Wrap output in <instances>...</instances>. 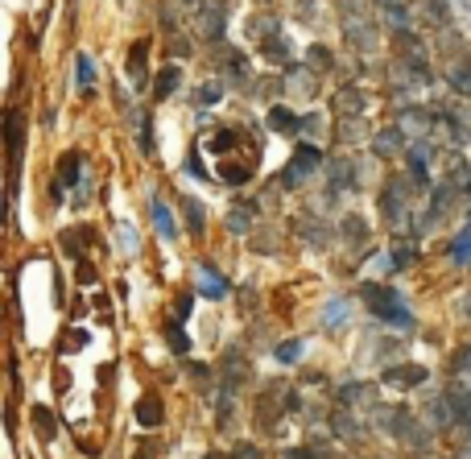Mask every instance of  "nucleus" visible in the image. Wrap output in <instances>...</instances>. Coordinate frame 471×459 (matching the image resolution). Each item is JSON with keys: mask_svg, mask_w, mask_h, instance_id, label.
Segmentation results:
<instances>
[{"mask_svg": "<svg viewBox=\"0 0 471 459\" xmlns=\"http://www.w3.org/2000/svg\"><path fill=\"white\" fill-rule=\"evenodd\" d=\"M364 298H368V306H372L381 319L401 323V327H410V323H414V319H410V311H405V302H401V294L381 290V286H364Z\"/></svg>", "mask_w": 471, "mask_h": 459, "instance_id": "nucleus-1", "label": "nucleus"}, {"mask_svg": "<svg viewBox=\"0 0 471 459\" xmlns=\"http://www.w3.org/2000/svg\"><path fill=\"white\" fill-rule=\"evenodd\" d=\"M199 273H203V290H199L203 298H223V294H228L223 277H219V273H215L211 265H199Z\"/></svg>", "mask_w": 471, "mask_h": 459, "instance_id": "nucleus-2", "label": "nucleus"}, {"mask_svg": "<svg viewBox=\"0 0 471 459\" xmlns=\"http://www.w3.org/2000/svg\"><path fill=\"white\" fill-rule=\"evenodd\" d=\"M8 157L17 170V162H21V112H8Z\"/></svg>", "mask_w": 471, "mask_h": 459, "instance_id": "nucleus-3", "label": "nucleus"}, {"mask_svg": "<svg viewBox=\"0 0 471 459\" xmlns=\"http://www.w3.org/2000/svg\"><path fill=\"white\" fill-rule=\"evenodd\" d=\"M137 422H141V427H157V422H161V402H157V398H145V402L137 406Z\"/></svg>", "mask_w": 471, "mask_h": 459, "instance_id": "nucleus-4", "label": "nucleus"}, {"mask_svg": "<svg viewBox=\"0 0 471 459\" xmlns=\"http://www.w3.org/2000/svg\"><path fill=\"white\" fill-rule=\"evenodd\" d=\"M145 50H149V41H137L132 50H128V75L141 83L145 79Z\"/></svg>", "mask_w": 471, "mask_h": 459, "instance_id": "nucleus-5", "label": "nucleus"}, {"mask_svg": "<svg viewBox=\"0 0 471 459\" xmlns=\"http://www.w3.org/2000/svg\"><path fill=\"white\" fill-rule=\"evenodd\" d=\"M422 377H426V369H389V373H385L389 385H418Z\"/></svg>", "mask_w": 471, "mask_h": 459, "instance_id": "nucleus-6", "label": "nucleus"}, {"mask_svg": "<svg viewBox=\"0 0 471 459\" xmlns=\"http://www.w3.org/2000/svg\"><path fill=\"white\" fill-rule=\"evenodd\" d=\"M153 224H157V232H161L166 240H174V236H178V228H174V215H170L161 203H153Z\"/></svg>", "mask_w": 471, "mask_h": 459, "instance_id": "nucleus-7", "label": "nucleus"}, {"mask_svg": "<svg viewBox=\"0 0 471 459\" xmlns=\"http://www.w3.org/2000/svg\"><path fill=\"white\" fill-rule=\"evenodd\" d=\"M166 340H170V348H174L178 356H182L186 348H190V340H186V331H182L178 323H166Z\"/></svg>", "mask_w": 471, "mask_h": 459, "instance_id": "nucleus-8", "label": "nucleus"}, {"mask_svg": "<svg viewBox=\"0 0 471 459\" xmlns=\"http://www.w3.org/2000/svg\"><path fill=\"white\" fill-rule=\"evenodd\" d=\"M58 178H62V182H74V178H79V153H66V157H62Z\"/></svg>", "mask_w": 471, "mask_h": 459, "instance_id": "nucleus-9", "label": "nucleus"}, {"mask_svg": "<svg viewBox=\"0 0 471 459\" xmlns=\"http://www.w3.org/2000/svg\"><path fill=\"white\" fill-rule=\"evenodd\" d=\"M298 356H302V340H285V344L277 348V360H281V364H294Z\"/></svg>", "mask_w": 471, "mask_h": 459, "instance_id": "nucleus-10", "label": "nucleus"}, {"mask_svg": "<svg viewBox=\"0 0 471 459\" xmlns=\"http://www.w3.org/2000/svg\"><path fill=\"white\" fill-rule=\"evenodd\" d=\"M33 422H37V435H41V439H54V418H50V410L37 406V410H33Z\"/></svg>", "mask_w": 471, "mask_h": 459, "instance_id": "nucleus-11", "label": "nucleus"}, {"mask_svg": "<svg viewBox=\"0 0 471 459\" xmlns=\"http://www.w3.org/2000/svg\"><path fill=\"white\" fill-rule=\"evenodd\" d=\"M174 87H178V70L170 66V70H161V75H157V95L166 99V91H174Z\"/></svg>", "mask_w": 471, "mask_h": 459, "instance_id": "nucleus-12", "label": "nucleus"}, {"mask_svg": "<svg viewBox=\"0 0 471 459\" xmlns=\"http://www.w3.org/2000/svg\"><path fill=\"white\" fill-rule=\"evenodd\" d=\"M327 323H331V327H339V323H348V302H343V298L327 306Z\"/></svg>", "mask_w": 471, "mask_h": 459, "instance_id": "nucleus-13", "label": "nucleus"}, {"mask_svg": "<svg viewBox=\"0 0 471 459\" xmlns=\"http://www.w3.org/2000/svg\"><path fill=\"white\" fill-rule=\"evenodd\" d=\"M248 224H252V219H248L244 207H240V211H228V228H232V232H248Z\"/></svg>", "mask_w": 471, "mask_h": 459, "instance_id": "nucleus-14", "label": "nucleus"}, {"mask_svg": "<svg viewBox=\"0 0 471 459\" xmlns=\"http://www.w3.org/2000/svg\"><path fill=\"white\" fill-rule=\"evenodd\" d=\"M186 219H190V232H203V207L186 203Z\"/></svg>", "mask_w": 471, "mask_h": 459, "instance_id": "nucleus-15", "label": "nucleus"}, {"mask_svg": "<svg viewBox=\"0 0 471 459\" xmlns=\"http://www.w3.org/2000/svg\"><path fill=\"white\" fill-rule=\"evenodd\" d=\"M455 257H459V261H468V257H471V228L455 240Z\"/></svg>", "mask_w": 471, "mask_h": 459, "instance_id": "nucleus-16", "label": "nucleus"}, {"mask_svg": "<svg viewBox=\"0 0 471 459\" xmlns=\"http://www.w3.org/2000/svg\"><path fill=\"white\" fill-rule=\"evenodd\" d=\"M228 459H261V451L252 447V443H240V447H232V456Z\"/></svg>", "mask_w": 471, "mask_h": 459, "instance_id": "nucleus-17", "label": "nucleus"}, {"mask_svg": "<svg viewBox=\"0 0 471 459\" xmlns=\"http://www.w3.org/2000/svg\"><path fill=\"white\" fill-rule=\"evenodd\" d=\"M269 120H273V124H277V128H281V133H290V124H294V116H290V112H285V108H277V112H273V116H269Z\"/></svg>", "mask_w": 471, "mask_h": 459, "instance_id": "nucleus-18", "label": "nucleus"}, {"mask_svg": "<svg viewBox=\"0 0 471 459\" xmlns=\"http://www.w3.org/2000/svg\"><path fill=\"white\" fill-rule=\"evenodd\" d=\"M199 99H203V104H215V99H219V83H207V87L199 91Z\"/></svg>", "mask_w": 471, "mask_h": 459, "instance_id": "nucleus-19", "label": "nucleus"}, {"mask_svg": "<svg viewBox=\"0 0 471 459\" xmlns=\"http://www.w3.org/2000/svg\"><path fill=\"white\" fill-rule=\"evenodd\" d=\"M79 79L91 83V58H79Z\"/></svg>", "mask_w": 471, "mask_h": 459, "instance_id": "nucleus-20", "label": "nucleus"}, {"mask_svg": "<svg viewBox=\"0 0 471 459\" xmlns=\"http://www.w3.org/2000/svg\"><path fill=\"white\" fill-rule=\"evenodd\" d=\"M79 282H95V269L91 265H79Z\"/></svg>", "mask_w": 471, "mask_h": 459, "instance_id": "nucleus-21", "label": "nucleus"}, {"mask_svg": "<svg viewBox=\"0 0 471 459\" xmlns=\"http://www.w3.org/2000/svg\"><path fill=\"white\" fill-rule=\"evenodd\" d=\"M290 459H319L314 451H290Z\"/></svg>", "mask_w": 471, "mask_h": 459, "instance_id": "nucleus-22", "label": "nucleus"}, {"mask_svg": "<svg viewBox=\"0 0 471 459\" xmlns=\"http://www.w3.org/2000/svg\"><path fill=\"white\" fill-rule=\"evenodd\" d=\"M137 459H153V447H149V443H145V447H141V451H137Z\"/></svg>", "mask_w": 471, "mask_h": 459, "instance_id": "nucleus-23", "label": "nucleus"}, {"mask_svg": "<svg viewBox=\"0 0 471 459\" xmlns=\"http://www.w3.org/2000/svg\"><path fill=\"white\" fill-rule=\"evenodd\" d=\"M203 459H228V456H203Z\"/></svg>", "mask_w": 471, "mask_h": 459, "instance_id": "nucleus-24", "label": "nucleus"}]
</instances>
